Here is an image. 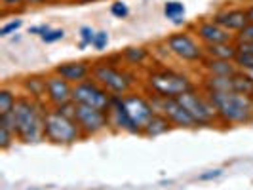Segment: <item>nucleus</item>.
Here are the masks:
<instances>
[{"label": "nucleus", "instance_id": "obj_27", "mask_svg": "<svg viewBox=\"0 0 253 190\" xmlns=\"http://www.w3.org/2000/svg\"><path fill=\"white\" fill-rule=\"evenodd\" d=\"M63 38H65L63 29H50L46 35L40 37V40H42L44 44H55V42H59V40H63Z\"/></svg>", "mask_w": 253, "mask_h": 190}, {"label": "nucleus", "instance_id": "obj_31", "mask_svg": "<svg viewBox=\"0 0 253 190\" xmlns=\"http://www.w3.org/2000/svg\"><path fill=\"white\" fill-rule=\"evenodd\" d=\"M78 35H80V42H86L88 46H91V44H93V38H95V31H93V29H91L89 25L80 27Z\"/></svg>", "mask_w": 253, "mask_h": 190}, {"label": "nucleus", "instance_id": "obj_29", "mask_svg": "<svg viewBox=\"0 0 253 190\" xmlns=\"http://www.w3.org/2000/svg\"><path fill=\"white\" fill-rule=\"evenodd\" d=\"M21 25H23V19H12V21H8V23H4V25L0 27V37L6 38L10 37V35H13L17 29H21Z\"/></svg>", "mask_w": 253, "mask_h": 190}, {"label": "nucleus", "instance_id": "obj_6", "mask_svg": "<svg viewBox=\"0 0 253 190\" xmlns=\"http://www.w3.org/2000/svg\"><path fill=\"white\" fill-rule=\"evenodd\" d=\"M177 101L187 109V113L192 116L196 127H210L219 124L217 122V114L211 101L208 99V95L202 89L194 88L190 91H185L183 95H179Z\"/></svg>", "mask_w": 253, "mask_h": 190}, {"label": "nucleus", "instance_id": "obj_2", "mask_svg": "<svg viewBox=\"0 0 253 190\" xmlns=\"http://www.w3.org/2000/svg\"><path fill=\"white\" fill-rule=\"evenodd\" d=\"M217 114V122L223 126L252 124L253 122V97L236 91L227 93H206Z\"/></svg>", "mask_w": 253, "mask_h": 190}, {"label": "nucleus", "instance_id": "obj_38", "mask_svg": "<svg viewBox=\"0 0 253 190\" xmlns=\"http://www.w3.org/2000/svg\"><path fill=\"white\" fill-rule=\"evenodd\" d=\"M244 73H246V75H248V76H250V78L253 80V71H244Z\"/></svg>", "mask_w": 253, "mask_h": 190}, {"label": "nucleus", "instance_id": "obj_33", "mask_svg": "<svg viewBox=\"0 0 253 190\" xmlns=\"http://www.w3.org/2000/svg\"><path fill=\"white\" fill-rule=\"evenodd\" d=\"M223 175V169H211V171H206L198 175V181H213V179L221 177Z\"/></svg>", "mask_w": 253, "mask_h": 190}, {"label": "nucleus", "instance_id": "obj_12", "mask_svg": "<svg viewBox=\"0 0 253 190\" xmlns=\"http://www.w3.org/2000/svg\"><path fill=\"white\" fill-rule=\"evenodd\" d=\"M109 126L113 131H124L129 135H141V129L129 118L126 107L122 103V95H113L111 107H109Z\"/></svg>", "mask_w": 253, "mask_h": 190}, {"label": "nucleus", "instance_id": "obj_21", "mask_svg": "<svg viewBox=\"0 0 253 190\" xmlns=\"http://www.w3.org/2000/svg\"><path fill=\"white\" fill-rule=\"evenodd\" d=\"M185 13H187V8L179 0H168L164 4L166 19H169L173 25H185Z\"/></svg>", "mask_w": 253, "mask_h": 190}, {"label": "nucleus", "instance_id": "obj_34", "mask_svg": "<svg viewBox=\"0 0 253 190\" xmlns=\"http://www.w3.org/2000/svg\"><path fill=\"white\" fill-rule=\"evenodd\" d=\"M50 0H25L27 6H42V4H48Z\"/></svg>", "mask_w": 253, "mask_h": 190}, {"label": "nucleus", "instance_id": "obj_3", "mask_svg": "<svg viewBox=\"0 0 253 190\" xmlns=\"http://www.w3.org/2000/svg\"><path fill=\"white\" fill-rule=\"evenodd\" d=\"M143 88L147 95H158L164 99H177L179 95H183L185 91L196 88V84L190 80L189 75L175 71V69H152L145 76Z\"/></svg>", "mask_w": 253, "mask_h": 190}, {"label": "nucleus", "instance_id": "obj_37", "mask_svg": "<svg viewBox=\"0 0 253 190\" xmlns=\"http://www.w3.org/2000/svg\"><path fill=\"white\" fill-rule=\"evenodd\" d=\"M78 4H89V2H95V0H76Z\"/></svg>", "mask_w": 253, "mask_h": 190}, {"label": "nucleus", "instance_id": "obj_36", "mask_svg": "<svg viewBox=\"0 0 253 190\" xmlns=\"http://www.w3.org/2000/svg\"><path fill=\"white\" fill-rule=\"evenodd\" d=\"M78 48H80V50H86V48H88V44H86V42H80V44H78Z\"/></svg>", "mask_w": 253, "mask_h": 190}, {"label": "nucleus", "instance_id": "obj_13", "mask_svg": "<svg viewBox=\"0 0 253 190\" xmlns=\"http://www.w3.org/2000/svg\"><path fill=\"white\" fill-rule=\"evenodd\" d=\"M194 35L200 40L202 46L234 42V35L225 31L223 27H219L217 23H213L211 19H204L200 23H196V25H194Z\"/></svg>", "mask_w": 253, "mask_h": 190}, {"label": "nucleus", "instance_id": "obj_23", "mask_svg": "<svg viewBox=\"0 0 253 190\" xmlns=\"http://www.w3.org/2000/svg\"><path fill=\"white\" fill-rule=\"evenodd\" d=\"M17 93L12 88H2L0 89V114H8L13 111L15 103H17Z\"/></svg>", "mask_w": 253, "mask_h": 190}, {"label": "nucleus", "instance_id": "obj_7", "mask_svg": "<svg viewBox=\"0 0 253 190\" xmlns=\"http://www.w3.org/2000/svg\"><path fill=\"white\" fill-rule=\"evenodd\" d=\"M166 48L171 55H175L177 59L185 61V63H202L206 59V51L204 46L198 44V40L192 37L187 31L181 33H173L166 38Z\"/></svg>", "mask_w": 253, "mask_h": 190}, {"label": "nucleus", "instance_id": "obj_32", "mask_svg": "<svg viewBox=\"0 0 253 190\" xmlns=\"http://www.w3.org/2000/svg\"><path fill=\"white\" fill-rule=\"evenodd\" d=\"M23 6H27L25 0H2V15H6L10 10L15 12V8H19V10H21Z\"/></svg>", "mask_w": 253, "mask_h": 190}, {"label": "nucleus", "instance_id": "obj_20", "mask_svg": "<svg viewBox=\"0 0 253 190\" xmlns=\"http://www.w3.org/2000/svg\"><path fill=\"white\" fill-rule=\"evenodd\" d=\"M206 57L210 59H223V61H234L238 50H236V42H227V44H210L204 46Z\"/></svg>", "mask_w": 253, "mask_h": 190}, {"label": "nucleus", "instance_id": "obj_10", "mask_svg": "<svg viewBox=\"0 0 253 190\" xmlns=\"http://www.w3.org/2000/svg\"><path fill=\"white\" fill-rule=\"evenodd\" d=\"M147 97L151 99L154 111L168 116V120L173 124V127H181V129H194L196 127L192 116L187 113V109L177 99H164L158 95H147Z\"/></svg>", "mask_w": 253, "mask_h": 190}, {"label": "nucleus", "instance_id": "obj_1", "mask_svg": "<svg viewBox=\"0 0 253 190\" xmlns=\"http://www.w3.org/2000/svg\"><path fill=\"white\" fill-rule=\"evenodd\" d=\"M50 105L46 101H37L21 93L12 111L13 129L17 141L25 145H37L44 139V118Z\"/></svg>", "mask_w": 253, "mask_h": 190}, {"label": "nucleus", "instance_id": "obj_9", "mask_svg": "<svg viewBox=\"0 0 253 190\" xmlns=\"http://www.w3.org/2000/svg\"><path fill=\"white\" fill-rule=\"evenodd\" d=\"M75 122L78 124L80 131H82V139L95 137V135H99L105 129L111 127L109 126V113L107 111L86 107V105H76Z\"/></svg>", "mask_w": 253, "mask_h": 190}, {"label": "nucleus", "instance_id": "obj_28", "mask_svg": "<svg viewBox=\"0 0 253 190\" xmlns=\"http://www.w3.org/2000/svg\"><path fill=\"white\" fill-rule=\"evenodd\" d=\"M91 46H93V50H97V51L107 50V46H109V33H107V31H97Z\"/></svg>", "mask_w": 253, "mask_h": 190}, {"label": "nucleus", "instance_id": "obj_11", "mask_svg": "<svg viewBox=\"0 0 253 190\" xmlns=\"http://www.w3.org/2000/svg\"><path fill=\"white\" fill-rule=\"evenodd\" d=\"M122 103L126 107L127 114L131 118V122L141 129V135H143V127L147 126V122L154 116V107H152L151 99L147 95H141V93H126L122 95Z\"/></svg>", "mask_w": 253, "mask_h": 190}, {"label": "nucleus", "instance_id": "obj_15", "mask_svg": "<svg viewBox=\"0 0 253 190\" xmlns=\"http://www.w3.org/2000/svg\"><path fill=\"white\" fill-rule=\"evenodd\" d=\"M91 61H67V63H59L53 67V75L61 76L67 82H71L73 86L80 84L84 80L91 78Z\"/></svg>", "mask_w": 253, "mask_h": 190}, {"label": "nucleus", "instance_id": "obj_26", "mask_svg": "<svg viewBox=\"0 0 253 190\" xmlns=\"http://www.w3.org/2000/svg\"><path fill=\"white\" fill-rule=\"evenodd\" d=\"M111 13H113L116 19H126L129 15V10H127V4L122 2V0H116L111 4Z\"/></svg>", "mask_w": 253, "mask_h": 190}, {"label": "nucleus", "instance_id": "obj_19", "mask_svg": "<svg viewBox=\"0 0 253 190\" xmlns=\"http://www.w3.org/2000/svg\"><path fill=\"white\" fill-rule=\"evenodd\" d=\"M173 129V124L168 120V116L160 113H154L151 120L147 122V126L143 127V137H149V139H154V137H160V135H166Z\"/></svg>", "mask_w": 253, "mask_h": 190}, {"label": "nucleus", "instance_id": "obj_14", "mask_svg": "<svg viewBox=\"0 0 253 190\" xmlns=\"http://www.w3.org/2000/svg\"><path fill=\"white\" fill-rule=\"evenodd\" d=\"M73 84L67 82L61 76L50 73L48 75V91H46V103L50 107H61L73 101Z\"/></svg>", "mask_w": 253, "mask_h": 190}, {"label": "nucleus", "instance_id": "obj_4", "mask_svg": "<svg viewBox=\"0 0 253 190\" xmlns=\"http://www.w3.org/2000/svg\"><path fill=\"white\" fill-rule=\"evenodd\" d=\"M91 78L113 95H126L139 82L135 73L105 63L103 59L91 65Z\"/></svg>", "mask_w": 253, "mask_h": 190}, {"label": "nucleus", "instance_id": "obj_8", "mask_svg": "<svg viewBox=\"0 0 253 190\" xmlns=\"http://www.w3.org/2000/svg\"><path fill=\"white\" fill-rule=\"evenodd\" d=\"M111 99H113V93H109L93 78L75 84V88H73V101L76 105H86V107H93V109L109 111Z\"/></svg>", "mask_w": 253, "mask_h": 190}, {"label": "nucleus", "instance_id": "obj_16", "mask_svg": "<svg viewBox=\"0 0 253 190\" xmlns=\"http://www.w3.org/2000/svg\"><path fill=\"white\" fill-rule=\"evenodd\" d=\"M211 21L217 23L219 27H223V29L228 31V33H232V35L240 33L242 29L250 23L248 13H246V8H232V10L217 12L211 15Z\"/></svg>", "mask_w": 253, "mask_h": 190}, {"label": "nucleus", "instance_id": "obj_39", "mask_svg": "<svg viewBox=\"0 0 253 190\" xmlns=\"http://www.w3.org/2000/svg\"><path fill=\"white\" fill-rule=\"evenodd\" d=\"M29 190H40V189H29Z\"/></svg>", "mask_w": 253, "mask_h": 190}, {"label": "nucleus", "instance_id": "obj_18", "mask_svg": "<svg viewBox=\"0 0 253 190\" xmlns=\"http://www.w3.org/2000/svg\"><path fill=\"white\" fill-rule=\"evenodd\" d=\"M200 65H202L204 73L210 76H234L236 73H240L238 65L234 63V61H223V59H210V57H206Z\"/></svg>", "mask_w": 253, "mask_h": 190}, {"label": "nucleus", "instance_id": "obj_22", "mask_svg": "<svg viewBox=\"0 0 253 190\" xmlns=\"http://www.w3.org/2000/svg\"><path fill=\"white\" fill-rule=\"evenodd\" d=\"M122 57H124V63L131 65V67H139L151 57V51L143 46H129L122 51Z\"/></svg>", "mask_w": 253, "mask_h": 190}, {"label": "nucleus", "instance_id": "obj_24", "mask_svg": "<svg viewBox=\"0 0 253 190\" xmlns=\"http://www.w3.org/2000/svg\"><path fill=\"white\" fill-rule=\"evenodd\" d=\"M15 141H17L15 131H13L10 126H6V124L0 122V149H2V151H8Z\"/></svg>", "mask_w": 253, "mask_h": 190}, {"label": "nucleus", "instance_id": "obj_5", "mask_svg": "<svg viewBox=\"0 0 253 190\" xmlns=\"http://www.w3.org/2000/svg\"><path fill=\"white\" fill-rule=\"evenodd\" d=\"M44 139L51 145L71 147L82 141V131L73 118H67L61 113H57L53 107H50L44 118Z\"/></svg>", "mask_w": 253, "mask_h": 190}, {"label": "nucleus", "instance_id": "obj_17", "mask_svg": "<svg viewBox=\"0 0 253 190\" xmlns=\"http://www.w3.org/2000/svg\"><path fill=\"white\" fill-rule=\"evenodd\" d=\"M21 89L23 93L37 99V101H46V91H48V75H29L21 80Z\"/></svg>", "mask_w": 253, "mask_h": 190}, {"label": "nucleus", "instance_id": "obj_25", "mask_svg": "<svg viewBox=\"0 0 253 190\" xmlns=\"http://www.w3.org/2000/svg\"><path fill=\"white\" fill-rule=\"evenodd\" d=\"M234 63L238 65L240 71H253V53H248V51H238Z\"/></svg>", "mask_w": 253, "mask_h": 190}, {"label": "nucleus", "instance_id": "obj_30", "mask_svg": "<svg viewBox=\"0 0 253 190\" xmlns=\"http://www.w3.org/2000/svg\"><path fill=\"white\" fill-rule=\"evenodd\" d=\"M234 42H253V23H248L240 33H236Z\"/></svg>", "mask_w": 253, "mask_h": 190}, {"label": "nucleus", "instance_id": "obj_35", "mask_svg": "<svg viewBox=\"0 0 253 190\" xmlns=\"http://www.w3.org/2000/svg\"><path fill=\"white\" fill-rule=\"evenodd\" d=\"M246 13H248V19H250V23H253V4L246 8Z\"/></svg>", "mask_w": 253, "mask_h": 190}]
</instances>
